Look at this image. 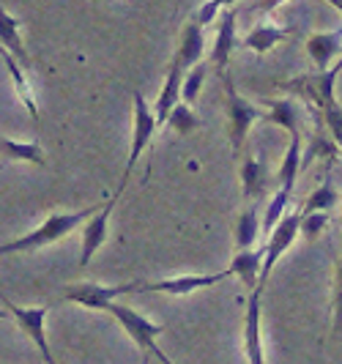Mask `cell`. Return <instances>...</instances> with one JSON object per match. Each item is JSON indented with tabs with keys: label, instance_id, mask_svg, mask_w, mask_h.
Here are the masks:
<instances>
[{
	"label": "cell",
	"instance_id": "22",
	"mask_svg": "<svg viewBox=\"0 0 342 364\" xmlns=\"http://www.w3.org/2000/svg\"><path fill=\"white\" fill-rule=\"evenodd\" d=\"M299 167H301V132H299V134H290V146H288V151H285V156H282V164H279L277 178H279V186H282V189L293 192Z\"/></svg>",
	"mask_w": 342,
	"mask_h": 364
},
{
	"label": "cell",
	"instance_id": "29",
	"mask_svg": "<svg viewBox=\"0 0 342 364\" xmlns=\"http://www.w3.org/2000/svg\"><path fill=\"white\" fill-rule=\"evenodd\" d=\"M328 211H301V236L306 241H315L328 225Z\"/></svg>",
	"mask_w": 342,
	"mask_h": 364
},
{
	"label": "cell",
	"instance_id": "7",
	"mask_svg": "<svg viewBox=\"0 0 342 364\" xmlns=\"http://www.w3.org/2000/svg\"><path fill=\"white\" fill-rule=\"evenodd\" d=\"M127 293H140V282H129V285H96V282H77L69 285L63 296L66 301H74L80 307H88V310H105L121 296Z\"/></svg>",
	"mask_w": 342,
	"mask_h": 364
},
{
	"label": "cell",
	"instance_id": "25",
	"mask_svg": "<svg viewBox=\"0 0 342 364\" xmlns=\"http://www.w3.org/2000/svg\"><path fill=\"white\" fill-rule=\"evenodd\" d=\"M290 195H293V192H288V189H282V186H279V189L274 192V198L269 200V208L263 211V236L266 238H269V233L277 228V222L288 214Z\"/></svg>",
	"mask_w": 342,
	"mask_h": 364
},
{
	"label": "cell",
	"instance_id": "34",
	"mask_svg": "<svg viewBox=\"0 0 342 364\" xmlns=\"http://www.w3.org/2000/svg\"><path fill=\"white\" fill-rule=\"evenodd\" d=\"M216 3H219L222 9H233V6L238 3V0H216Z\"/></svg>",
	"mask_w": 342,
	"mask_h": 364
},
{
	"label": "cell",
	"instance_id": "31",
	"mask_svg": "<svg viewBox=\"0 0 342 364\" xmlns=\"http://www.w3.org/2000/svg\"><path fill=\"white\" fill-rule=\"evenodd\" d=\"M342 334V255L337 260V274H334V337Z\"/></svg>",
	"mask_w": 342,
	"mask_h": 364
},
{
	"label": "cell",
	"instance_id": "3",
	"mask_svg": "<svg viewBox=\"0 0 342 364\" xmlns=\"http://www.w3.org/2000/svg\"><path fill=\"white\" fill-rule=\"evenodd\" d=\"M107 312L121 323V328L132 337V343L140 348L145 356H154V359H159V362L170 364V356H164V350L156 346V337L164 331L162 323H154V321H148V318L140 315L137 310H132L127 304H118V301H112L107 307Z\"/></svg>",
	"mask_w": 342,
	"mask_h": 364
},
{
	"label": "cell",
	"instance_id": "8",
	"mask_svg": "<svg viewBox=\"0 0 342 364\" xmlns=\"http://www.w3.org/2000/svg\"><path fill=\"white\" fill-rule=\"evenodd\" d=\"M0 299H3V307L9 310L11 321H17V326L28 334V340L38 348L41 359L53 364V353H50V343H47V334H44V323H47V307H19L14 304L6 293L0 291Z\"/></svg>",
	"mask_w": 342,
	"mask_h": 364
},
{
	"label": "cell",
	"instance_id": "17",
	"mask_svg": "<svg viewBox=\"0 0 342 364\" xmlns=\"http://www.w3.org/2000/svg\"><path fill=\"white\" fill-rule=\"evenodd\" d=\"M288 36H290V28H279V25L263 22V25L252 28V31L244 36V47L257 55H266L271 47H277L279 41H285Z\"/></svg>",
	"mask_w": 342,
	"mask_h": 364
},
{
	"label": "cell",
	"instance_id": "10",
	"mask_svg": "<svg viewBox=\"0 0 342 364\" xmlns=\"http://www.w3.org/2000/svg\"><path fill=\"white\" fill-rule=\"evenodd\" d=\"M115 198H109L93 217H88L82 222V252H80V269H85L93 255H96V250L107 241V222H109V214H112V208H115Z\"/></svg>",
	"mask_w": 342,
	"mask_h": 364
},
{
	"label": "cell",
	"instance_id": "38",
	"mask_svg": "<svg viewBox=\"0 0 342 364\" xmlns=\"http://www.w3.org/2000/svg\"><path fill=\"white\" fill-rule=\"evenodd\" d=\"M9 53V50H6V47H3V44H0V55H6Z\"/></svg>",
	"mask_w": 342,
	"mask_h": 364
},
{
	"label": "cell",
	"instance_id": "35",
	"mask_svg": "<svg viewBox=\"0 0 342 364\" xmlns=\"http://www.w3.org/2000/svg\"><path fill=\"white\" fill-rule=\"evenodd\" d=\"M326 3H328V6H334V9L342 14V0H326Z\"/></svg>",
	"mask_w": 342,
	"mask_h": 364
},
{
	"label": "cell",
	"instance_id": "1",
	"mask_svg": "<svg viewBox=\"0 0 342 364\" xmlns=\"http://www.w3.org/2000/svg\"><path fill=\"white\" fill-rule=\"evenodd\" d=\"M105 205V203H102ZM102 205H88V208H80V211H69V214H53L47 217L36 230L25 233V236L14 238V241H6L0 244V255H19V252H33L41 247H50L55 241L66 238L72 230H77L88 217H93Z\"/></svg>",
	"mask_w": 342,
	"mask_h": 364
},
{
	"label": "cell",
	"instance_id": "18",
	"mask_svg": "<svg viewBox=\"0 0 342 364\" xmlns=\"http://www.w3.org/2000/svg\"><path fill=\"white\" fill-rule=\"evenodd\" d=\"M3 58V63H6V72L11 77V82H14V91H17L19 102L25 105V109L31 112V118H38V107H36V96H33V88H31V82H28V74L22 72V66L17 63V55L6 53L0 55Z\"/></svg>",
	"mask_w": 342,
	"mask_h": 364
},
{
	"label": "cell",
	"instance_id": "15",
	"mask_svg": "<svg viewBox=\"0 0 342 364\" xmlns=\"http://www.w3.org/2000/svg\"><path fill=\"white\" fill-rule=\"evenodd\" d=\"M203 25H200L198 19L192 17L183 28H181V41H178V50L173 58H178L181 66L189 72L195 63L203 60V53H205V36H203Z\"/></svg>",
	"mask_w": 342,
	"mask_h": 364
},
{
	"label": "cell",
	"instance_id": "23",
	"mask_svg": "<svg viewBox=\"0 0 342 364\" xmlns=\"http://www.w3.org/2000/svg\"><path fill=\"white\" fill-rule=\"evenodd\" d=\"M0 44L11 55H17V60H22V63L28 60L25 44H22V36H19V19L11 17L3 6H0Z\"/></svg>",
	"mask_w": 342,
	"mask_h": 364
},
{
	"label": "cell",
	"instance_id": "21",
	"mask_svg": "<svg viewBox=\"0 0 342 364\" xmlns=\"http://www.w3.org/2000/svg\"><path fill=\"white\" fill-rule=\"evenodd\" d=\"M0 156L3 159H14V162H28L36 167H47L44 151L38 143H17L11 137H0Z\"/></svg>",
	"mask_w": 342,
	"mask_h": 364
},
{
	"label": "cell",
	"instance_id": "11",
	"mask_svg": "<svg viewBox=\"0 0 342 364\" xmlns=\"http://www.w3.org/2000/svg\"><path fill=\"white\" fill-rule=\"evenodd\" d=\"M233 50H235V9H222L214 47H211V66H214V72L219 77L228 72V63H230Z\"/></svg>",
	"mask_w": 342,
	"mask_h": 364
},
{
	"label": "cell",
	"instance_id": "12",
	"mask_svg": "<svg viewBox=\"0 0 342 364\" xmlns=\"http://www.w3.org/2000/svg\"><path fill=\"white\" fill-rule=\"evenodd\" d=\"M183 74H186V69L181 66L178 58H173V63H170V69H167V77H164L162 91H159V96H156V105H154V115H156V124H159V129L167 127L170 112H173V107L181 102Z\"/></svg>",
	"mask_w": 342,
	"mask_h": 364
},
{
	"label": "cell",
	"instance_id": "33",
	"mask_svg": "<svg viewBox=\"0 0 342 364\" xmlns=\"http://www.w3.org/2000/svg\"><path fill=\"white\" fill-rule=\"evenodd\" d=\"M285 0H252L250 3V11H260V14H271L274 9H279Z\"/></svg>",
	"mask_w": 342,
	"mask_h": 364
},
{
	"label": "cell",
	"instance_id": "30",
	"mask_svg": "<svg viewBox=\"0 0 342 364\" xmlns=\"http://www.w3.org/2000/svg\"><path fill=\"white\" fill-rule=\"evenodd\" d=\"M324 124H326V129L331 132L334 143H340V148H342V107L337 102L324 109Z\"/></svg>",
	"mask_w": 342,
	"mask_h": 364
},
{
	"label": "cell",
	"instance_id": "39",
	"mask_svg": "<svg viewBox=\"0 0 342 364\" xmlns=\"http://www.w3.org/2000/svg\"><path fill=\"white\" fill-rule=\"evenodd\" d=\"M129 3H132V0H129Z\"/></svg>",
	"mask_w": 342,
	"mask_h": 364
},
{
	"label": "cell",
	"instance_id": "2",
	"mask_svg": "<svg viewBox=\"0 0 342 364\" xmlns=\"http://www.w3.org/2000/svg\"><path fill=\"white\" fill-rule=\"evenodd\" d=\"M222 85H225V112H228V134H230V146H233V154H238L244 148V140L250 134L255 121H263L266 112L255 107L250 99H244L241 93L235 91V82L230 72H225L222 77Z\"/></svg>",
	"mask_w": 342,
	"mask_h": 364
},
{
	"label": "cell",
	"instance_id": "36",
	"mask_svg": "<svg viewBox=\"0 0 342 364\" xmlns=\"http://www.w3.org/2000/svg\"><path fill=\"white\" fill-rule=\"evenodd\" d=\"M331 69H334V72H337V74H342V58H340V60H337V63H334V66H331Z\"/></svg>",
	"mask_w": 342,
	"mask_h": 364
},
{
	"label": "cell",
	"instance_id": "16",
	"mask_svg": "<svg viewBox=\"0 0 342 364\" xmlns=\"http://www.w3.org/2000/svg\"><path fill=\"white\" fill-rule=\"evenodd\" d=\"M263 257H266V247H260V250H238V255L230 260V266H228V272L238 277L241 282H244V288H257L260 285V272H263Z\"/></svg>",
	"mask_w": 342,
	"mask_h": 364
},
{
	"label": "cell",
	"instance_id": "27",
	"mask_svg": "<svg viewBox=\"0 0 342 364\" xmlns=\"http://www.w3.org/2000/svg\"><path fill=\"white\" fill-rule=\"evenodd\" d=\"M205 74H208V63H205V60L195 63V66H192L189 72L183 74V85H181V99H183L186 105L198 102L200 91H203V82H205Z\"/></svg>",
	"mask_w": 342,
	"mask_h": 364
},
{
	"label": "cell",
	"instance_id": "4",
	"mask_svg": "<svg viewBox=\"0 0 342 364\" xmlns=\"http://www.w3.org/2000/svg\"><path fill=\"white\" fill-rule=\"evenodd\" d=\"M132 102H134V129H132V148H129V159H127V167H124V176H121V183H118V189H115V200L121 198V192L127 189L129 178H132V173H134V167H137V159L143 156L145 146L151 143V137H154V132L159 129L156 124V115H154V107L145 102V96L140 91L132 93Z\"/></svg>",
	"mask_w": 342,
	"mask_h": 364
},
{
	"label": "cell",
	"instance_id": "28",
	"mask_svg": "<svg viewBox=\"0 0 342 364\" xmlns=\"http://www.w3.org/2000/svg\"><path fill=\"white\" fill-rule=\"evenodd\" d=\"M167 127L173 132H178V134H192L198 129V115H195L192 105H186L181 99L178 105L173 107V112H170V118H167Z\"/></svg>",
	"mask_w": 342,
	"mask_h": 364
},
{
	"label": "cell",
	"instance_id": "26",
	"mask_svg": "<svg viewBox=\"0 0 342 364\" xmlns=\"http://www.w3.org/2000/svg\"><path fill=\"white\" fill-rule=\"evenodd\" d=\"M337 189H334V183H331V178H326L318 189H312L309 192V198L304 200V205H301V211H331L334 205H337Z\"/></svg>",
	"mask_w": 342,
	"mask_h": 364
},
{
	"label": "cell",
	"instance_id": "20",
	"mask_svg": "<svg viewBox=\"0 0 342 364\" xmlns=\"http://www.w3.org/2000/svg\"><path fill=\"white\" fill-rule=\"evenodd\" d=\"M241 186H244V198L247 200H257L269 186V170L255 156H247L241 162Z\"/></svg>",
	"mask_w": 342,
	"mask_h": 364
},
{
	"label": "cell",
	"instance_id": "13",
	"mask_svg": "<svg viewBox=\"0 0 342 364\" xmlns=\"http://www.w3.org/2000/svg\"><path fill=\"white\" fill-rule=\"evenodd\" d=\"M306 55L312 58L318 72H328L342 58V31L312 33V36L306 38Z\"/></svg>",
	"mask_w": 342,
	"mask_h": 364
},
{
	"label": "cell",
	"instance_id": "32",
	"mask_svg": "<svg viewBox=\"0 0 342 364\" xmlns=\"http://www.w3.org/2000/svg\"><path fill=\"white\" fill-rule=\"evenodd\" d=\"M219 11H222V6L216 3V0H205L203 6L198 9V14H195V19H198L203 28H208L211 22H214L216 17H219Z\"/></svg>",
	"mask_w": 342,
	"mask_h": 364
},
{
	"label": "cell",
	"instance_id": "5",
	"mask_svg": "<svg viewBox=\"0 0 342 364\" xmlns=\"http://www.w3.org/2000/svg\"><path fill=\"white\" fill-rule=\"evenodd\" d=\"M337 77H340V74L334 72V69H328V72H315V74H301V77H296V80H290V82H282V88L290 93H296L299 99H304L306 105L312 107V112H315V118L324 121V109L337 102V99H334Z\"/></svg>",
	"mask_w": 342,
	"mask_h": 364
},
{
	"label": "cell",
	"instance_id": "37",
	"mask_svg": "<svg viewBox=\"0 0 342 364\" xmlns=\"http://www.w3.org/2000/svg\"><path fill=\"white\" fill-rule=\"evenodd\" d=\"M6 312H9V310H6V307H3V310H0V321H6Z\"/></svg>",
	"mask_w": 342,
	"mask_h": 364
},
{
	"label": "cell",
	"instance_id": "19",
	"mask_svg": "<svg viewBox=\"0 0 342 364\" xmlns=\"http://www.w3.org/2000/svg\"><path fill=\"white\" fill-rule=\"evenodd\" d=\"M263 236V217L257 208H244L235 219V250H250Z\"/></svg>",
	"mask_w": 342,
	"mask_h": 364
},
{
	"label": "cell",
	"instance_id": "24",
	"mask_svg": "<svg viewBox=\"0 0 342 364\" xmlns=\"http://www.w3.org/2000/svg\"><path fill=\"white\" fill-rule=\"evenodd\" d=\"M266 124H277L288 134H299V107L290 99H277L269 105V112L263 115Z\"/></svg>",
	"mask_w": 342,
	"mask_h": 364
},
{
	"label": "cell",
	"instance_id": "6",
	"mask_svg": "<svg viewBox=\"0 0 342 364\" xmlns=\"http://www.w3.org/2000/svg\"><path fill=\"white\" fill-rule=\"evenodd\" d=\"M301 236V211H288L285 217L277 222V228L266 238V257H263V272H260V288L269 282L271 269L277 260L293 247V241Z\"/></svg>",
	"mask_w": 342,
	"mask_h": 364
},
{
	"label": "cell",
	"instance_id": "14",
	"mask_svg": "<svg viewBox=\"0 0 342 364\" xmlns=\"http://www.w3.org/2000/svg\"><path fill=\"white\" fill-rule=\"evenodd\" d=\"M260 293L263 288H252L247 299V318H244V350L252 364H263V343H260Z\"/></svg>",
	"mask_w": 342,
	"mask_h": 364
},
{
	"label": "cell",
	"instance_id": "9",
	"mask_svg": "<svg viewBox=\"0 0 342 364\" xmlns=\"http://www.w3.org/2000/svg\"><path fill=\"white\" fill-rule=\"evenodd\" d=\"M233 274L219 272V274H181V277H167V279H156V282H140V293H170V296H189L203 288H211L216 282L228 279Z\"/></svg>",
	"mask_w": 342,
	"mask_h": 364
}]
</instances>
